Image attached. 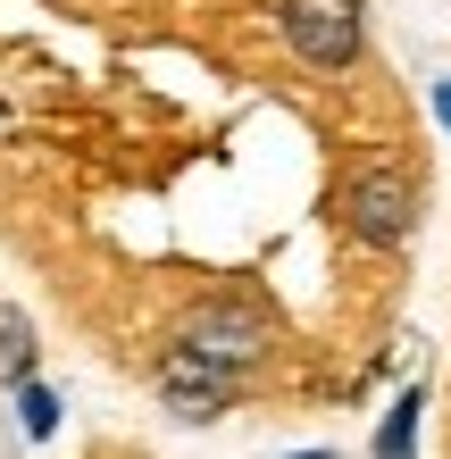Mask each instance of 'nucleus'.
<instances>
[{
    "mask_svg": "<svg viewBox=\"0 0 451 459\" xmlns=\"http://www.w3.org/2000/svg\"><path fill=\"white\" fill-rule=\"evenodd\" d=\"M17 410H25V435H34V443L59 435V393H50V385H17Z\"/></svg>",
    "mask_w": 451,
    "mask_h": 459,
    "instance_id": "0eeeda50",
    "label": "nucleus"
},
{
    "mask_svg": "<svg viewBox=\"0 0 451 459\" xmlns=\"http://www.w3.org/2000/svg\"><path fill=\"white\" fill-rule=\"evenodd\" d=\"M0 359H9V385H34V326L17 309H0Z\"/></svg>",
    "mask_w": 451,
    "mask_h": 459,
    "instance_id": "423d86ee",
    "label": "nucleus"
},
{
    "mask_svg": "<svg viewBox=\"0 0 451 459\" xmlns=\"http://www.w3.org/2000/svg\"><path fill=\"white\" fill-rule=\"evenodd\" d=\"M435 117L451 126V75H443V84H435Z\"/></svg>",
    "mask_w": 451,
    "mask_h": 459,
    "instance_id": "6e6552de",
    "label": "nucleus"
},
{
    "mask_svg": "<svg viewBox=\"0 0 451 459\" xmlns=\"http://www.w3.org/2000/svg\"><path fill=\"white\" fill-rule=\"evenodd\" d=\"M176 342L193 351V359H209V368H226V376H251L259 359H268V342H276V326H268V309H259V301H234V292H218V301H201V309H184V326H176Z\"/></svg>",
    "mask_w": 451,
    "mask_h": 459,
    "instance_id": "f03ea898",
    "label": "nucleus"
},
{
    "mask_svg": "<svg viewBox=\"0 0 451 459\" xmlns=\"http://www.w3.org/2000/svg\"><path fill=\"white\" fill-rule=\"evenodd\" d=\"M276 25H284V42H293V59L326 67V75L351 67L360 42H368V9H360V0H284Z\"/></svg>",
    "mask_w": 451,
    "mask_h": 459,
    "instance_id": "7ed1b4c3",
    "label": "nucleus"
},
{
    "mask_svg": "<svg viewBox=\"0 0 451 459\" xmlns=\"http://www.w3.org/2000/svg\"><path fill=\"white\" fill-rule=\"evenodd\" d=\"M343 226H351L360 242H377V251H402V242L418 234V176L402 168V159H368V168L343 184Z\"/></svg>",
    "mask_w": 451,
    "mask_h": 459,
    "instance_id": "f257e3e1",
    "label": "nucleus"
},
{
    "mask_svg": "<svg viewBox=\"0 0 451 459\" xmlns=\"http://www.w3.org/2000/svg\"><path fill=\"white\" fill-rule=\"evenodd\" d=\"M234 385H243V376H226V368L193 359L184 342H168V359H159V401H168V418H184V426L226 418V410H234Z\"/></svg>",
    "mask_w": 451,
    "mask_h": 459,
    "instance_id": "20e7f679",
    "label": "nucleus"
},
{
    "mask_svg": "<svg viewBox=\"0 0 451 459\" xmlns=\"http://www.w3.org/2000/svg\"><path fill=\"white\" fill-rule=\"evenodd\" d=\"M418 410H427V393L410 385V393L385 410V426H377V459H418Z\"/></svg>",
    "mask_w": 451,
    "mask_h": 459,
    "instance_id": "39448f33",
    "label": "nucleus"
}]
</instances>
